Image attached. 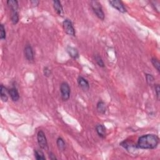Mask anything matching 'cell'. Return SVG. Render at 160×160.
<instances>
[{"instance_id": "cell-21", "label": "cell", "mask_w": 160, "mask_h": 160, "mask_svg": "<svg viewBox=\"0 0 160 160\" xmlns=\"http://www.w3.org/2000/svg\"><path fill=\"white\" fill-rule=\"evenodd\" d=\"M0 39L1 40H5L6 39L5 28L3 24L0 25Z\"/></svg>"}, {"instance_id": "cell-9", "label": "cell", "mask_w": 160, "mask_h": 160, "mask_svg": "<svg viewBox=\"0 0 160 160\" xmlns=\"http://www.w3.org/2000/svg\"><path fill=\"white\" fill-rule=\"evenodd\" d=\"M53 8L54 10L56 11V13L59 15L61 16H63L64 15V11H63V8L61 5V3L58 0H55V1H53Z\"/></svg>"}, {"instance_id": "cell-19", "label": "cell", "mask_w": 160, "mask_h": 160, "mask_svg": "<svg viewBox=\"0 0 160 160\" xmlns=\"http://www.w3.org/2000/svg\"><path fill=\"white\" fill-rule=\"evenodd\" d=\"M94 59L95 61H96V63L98 64V65L101 67V68H104L105 66V63H104L103 59L101 58V57H100V56H99L98 54H96L94 56Z\"/></svg>"}, {"instance_id": "cell-23", "label": "cell", "mask_w": 160, "mask_h": 160, "mask_svg": "<svg viewBox=\"0 0 160 160\" xmlns=\"http://www.w3.org/2000/svg\"><path fill=\"white\" fill-rule=\"evenodd\" d=\"M43 74L46 77H50L51 75V71L48 67L46 66L43 69Z\"/></svg>"}, {"instance_id": "cell-20", "label": "cell", "mask_w": 160, "mask_h": 160, "mask_svg": "<svg viewBox=\"0 0 160 160\" xmlns=\"http://www.w3.org/2000/svg\"><path fill=\"white\" fill-rule=\"evenodd\" d=\"M151 63H152L153 66L157 69V70L159 72L160 71V63H159V60L157 58H153L152 59H151Z\"/></svg>"}, {"instance_id": "cell-5", "label": "cell", "mask_w": 160, "mask_h": 160, "mask_svg": "<svg viewBox=\"0 0 160 160\" xmlns=\"http://www.w3.org/2000/svg\"><path fill=\"white\" fill-rule=\"evenodd\" d=\"M37 140L38 145H40V148L42 149L46 150L48 148V141L45 133L42 130H40L37 134Z\"/></svg>"}, {"instance_id": "cell-10", "label": "cell", "mask_w": 160, "mask_h": 160, "mask_svg": "<svg viewBox=\"0 0 160 160\" xmlns=\"http://www.w3.org/2000/svg\"><path fill=\"white\" fill-rule=\"evenodd\" d=\"M8 94L10 95L11 99L13 101H18L20 99V94L16 88L13 87L8 89Z\"/></svg>"}, {"instance_id": "cell-18", "label": "cell", "mask_w": 160, "mask_h": 160, "mask_svg": "<svg viewBox=\"0 0 160 160\" xmlns=\"http://www.w3.org/2000/svg\"><path fill=\"white\" fill-rule=\"evenodd\" d=\"M34 157L37 160H45V154L41 151L34 150Z\"/></svg>"}, {"instance_id": "cell-7", "label": "cell", "mask_w": 160, "mask_h": 160, "mask_svg": "<svg viewBox=\"0 0 160 160\" xmlns=\"http://www.w3.org/2000/svg\"><path fill=\"white\" fill-rule=\"evenodd\" d=\"M24 57L28 61H33L34 60V53L33 50L31 46L30 45H27L25 46L24 50Z\"/></svg>"}, {"instance_id": "cell-6", "label": "cell", "mask_w": 160, "mask_h": 160, "mask_svg": "<svg viewBox=\"0 0 160 160\" xmlns=\"http://www.w3.org/2000/svg\"><path fill=\"white\" fill-rule=\"evenodd\" d=\"M108 3L112 7L118 10L119 12L122 13L126 12V8L124 6V4L122 1H119V0H112V1H109Z\"/></svg>"}, {"instance_id": "cell-17", "label": "cell", "mask_w": 160, "mask_h": 160, "mask_svg": "<svg viewBox=\"0 0 160 160\" xmlns=\"http://www.w3.org/2000/svg\"><path fill=\"white\" fill-rule=\"evenodd\" d=\"M19 14L18 11H11V20L13 24H16L19 21Z\"/></svg>"}, {"instance_id": "cell-4", "label": "cell", "mask_w": 160, "mask_h": 160, "mask_svg": "<svg viewBox=\"0 0 160 160\" xmlns=\"http://www.w3.org/2000/svg\"><path fill=\"white\" fill-rule=\"evenodd\" d=\"M63 27L64 31H65L66 33L68 34V35L75 36V34H76L75 29L74 27H73V23L69 19L64 20L63 22Z\"/></svg>"}, {"instance_id": "cell-26", "label": "cell", "mask_w": 160, "mask_h": 160, "mask_svg": "<svg viewBox=\"0 0 160 160\" xmlns=\"http://www.w3.org/2000/svg\"><path fill=\"white\" fill-rule=\"evenodd\" d=\"M49 157H50V158L51 159H57V157H55V155L53 153H50V154H49Z\"/></svg>"}, {"instance_id": "cell-22", "label": "cell", "mask_w": 160, "mask_h": 160, "mask_svg": "<svg viewBox=\"0 0 160 160\" xmlns=\"http://www.w3.org/2000/svg\"><path fill=\"white\" fill-rule=\"evenodd\" d=\"M146 79L147 83L150 85H152L154 81V78L153 75H150V74H146Z\"/></svg>"}, {"instance_id": "cell-16", "label": "cell", "mask_w": 160, "mask_h": 160, "mask_svg": "<svg viewBox=\"0 0 160 160\" xmlns=\"http://www.w3.org/2000/svg\"><path fill=\"white\" fill-rule=\"evenodd\" d=\"M57 145L58 148L59 150L61 151H64L66 149V144L65 142H64V140L62 138L59 137L57 140Z\"/></svg>"}, {"instance_id": "cell-13", "label": "cell", "mask_w": 160, "mask_h": 160, "mask_svg": "<svg viewBox=\"0 0 160 160\" xmlns=\"http://www.w3.org/2000/svg\"><path fill=\"white\" fill-rule=\"evenodd\" d=\"M8 94H9L8 93V89L3 85H1V88H0V96H1V99L3 102H6L8 101Z\"/></svg>"}, {"instance_id": "cell-1", "label": "cell", "mask_w": 160, "mask_h": 160, "mask_svg": "<svg viewBox=\"0 0 160 160\" xmlns=\"http://www.w3.org/2000/svg\"><path fill=\"white\" fill-rule=\"evenodd\" d=\"M158 144V136L153 134H148L139 138L136 146L142 150H153L157 148Z\"/></svg>"}, {"instance_id": "cell-14", "label": "cell", "mask_w": 160, "mask_h": 160, "mask_svg": "<svg viewBox=\"0 0 160 160\" xmlns=\"http://www.w3.org/2000/svg\"><path fill=\"white\" fill-rule=\"evenodd\" d=\"M7 5H8L11 11H18V2L16 0H8L7 1Z\"/></svg>"}, {"instance_id": "cell-24", "label": "cell", "mask_w": 160, "mask_h": 160, "mask_svg": "<svg viewBox=\"0 0 160 160\" xmlns=\"http://www.w3.org/2000/svg\"><path fill=\"white\" fill-rule=\"evenodd\" d=\"M154 89H155V93L156 94H157V98L158 100L159 99V96H160V87H159V85H154Z\"/></svg>"}, {"instance_id": "cell-11", "label": "cell", "mask_w": 160, "mask_h": 160, "mask_svg": "<svg viewBox=\"0 0 160 160\" xmlns=\"http://www.w3.org/2000/svg\"><path fill=\"white\" fill-rule=\"evenodd\" d=\"M96 131L99 137L105 138L106 136V129L103 124H98L96 126Z\"/></svg>"}, {"instance_id": "cell-25", "label": "cell", "mask_w": 160, "mask_h": 160, "mask_svg": "<svg viewBox=\"0 0 160 160\" xmlns=\"http://www.w3.org/2000/svg\"><path fill=\"white\" fill-rule=\"evenodd\" d=\"M39 3H40V1H36V0H35V1H31V5H33V6H37L38 5H39Z\"/></svg>"}, {"instance_id": "cell-3", "label": "cell", "mask_w": 160, "mask_h": 160, "mask_svg": "<svg viewBox=\"0 0 160 160\" xmlns=\"http://www.w3.org/2000/svg\"><path fill=\"white\" fill-rule=\"evenodd\" d=\"M60 92H61V96L63 101H66L70 99L71 89L70 86L66 82H63L60 85Z\"/></svg>"}, {"instance_id": "cell-8", "label": "cell", "mask_w": 160, "mask_h": 160, "mask_svg": "<svg viewBox=\"0 0 160 160\" xmlns=\"http://www.w3.org/2000/svg\"><path fill=\"white\" fill-rule=\"evenodd\" d=\"M78 83L80 87L84 91H88L89 89V84L88 81L85 78L79 76L78 78Z\"/></svg>"}, {"instance_id": "cell-2", "label": "cell", "mask_w": 160, "mask_h": 160, "mask_svg": "<svg viewBox=\"0 0 160 160\" xmlns=\"http://www.w3.org/2000/svg\"><path fill=\"white\" fill-rule=\"evenodd\" d=\"M91 6H92L94 14L99 19L101 20H105V13L103 11L100 3L96 1H91Z\"/></svg>"}, {"instance_id": "cell-12", "label": "cell", "mask_w": 160, "mask_h": 160, "mask_svg": "<svg viewBox=\"0 0 160 160\" xmlns=\"http://www.w3.org/2000/svg\"><path fill=\"white\" fill-rule=\"evenodd\" d=\"M68 54L73 59H77L79 58V52L76 48L71 46H68L66 48Z\"/></svg>"}, {"instance_id": "cell-15", "label": "cell", "mask_w": 160, "mask_h": 160, "mask_svg": "<svg viewBox=\"0 0 160 160\" xmlns=\"http://www.w3.org/2000/svg\"><path fill=\"white\" fill-rule=\"evenodd\" d=\"M96 108H97V110L99 113H101V114H105L106 113V107L105 103L103 101H99L97 103Z\"/></svg>"}]
</instances>
